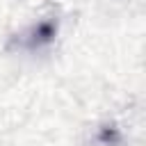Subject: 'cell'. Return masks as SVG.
Masks as SVG:
<instances>
[{"mask_svg":"<svg viewBox=\"0 0 146 146\" xmlns=\"http://www.w3.org/2000/svg\"><path fill=\"white\" fill-rule=\"evenodd\" d=\"M100 139H116V128H103V132H100Z\"/></svg>","mask_w":146,"mask_h":146,"instance_id":"2","label":"cell"},{"mask_svg":"<svg viewBox=\"0 0 146 146\" xmlns=\"http://www.w3.org/2000/svg\"><path fill=\"white\" fill-rule=\"evenodd\" d=\"M55 32H57V25H55V23H50V21H43V23H39V25L32 30L27 46H30V48H39V46H43V43L52 41Z\"/></svg>","mask_w":146,"mask_h":146,"instance_id":"1","label":"cell"}]
</instances>
